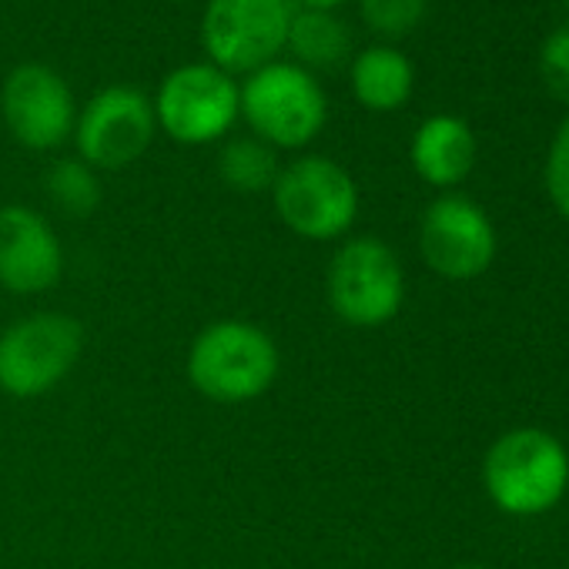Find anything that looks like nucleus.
<instances>
[{
    "instance_id": "nucleus-1",
    "label": "nucleus",
    "mask_w": 569,
    "mask_h": 569,
    "mask_svg": "<svg viewBox=\"0 0 569 569\" xmlns=\"http://www.w3.org/2000/svg\"><path fill=\"white\" fill-rule=\"evenodd\" d=\"M482 489L512 519L546 516L569 489V452L539 426L509 429L482 456Z\"/></svg>"
},
{
    "instance_id": "nucleus-2",
    "label": "nucleus",
    "mask_w": 569,
    "mask_h": 569,
    "mask_svg": "<svg viewBox=\"0 0 569 569\" xmlns=\"http://www.w3.org/2000/svg\"><path fill=\"white\" fill-rule=\"evenodd\" d=\"M281 369L274 339L244 319H218L204 326L188 349V382L218 406H244L261 399Z\"/></svg>"
},
{
    "instance_id": "nucleus-3",
    "label": "nucleus",
    "mask_w": 569,
    "mask_h": 569,
    "mask_svg": "<svg viewBox=\"0 0 569 569\" xmlns=\"http://www.w3.org/2000/svg\"><path fill=\"white\" fill-rule=\"evenodd\" d=\"M238 91L248 134L274 151H302L329 124V98L322 81L292 61H271L244 74Z\"/></svg>"
},
{
    "instance_id": "nucleus-4",
    "label": "nucleus",
    "mask_w": 569,
    "mask_h": 569,
    "mask_svg": "<svg viewBox=\"0 0 569 569\" xmlns=\"http://www.w3.org/2000/svg\"><path fill=\"white\" fill-rule=\"evenodd\" d=\"M326 299L352 329L389 326L406 306V271L392 244L376 234L346 238L326 271Z\"/></svg>"
},
{
    "instance_id": "nucleus-5",
    "label": "nucleus",
    "mask_w": 569,
    "mask_h": 569,
    "mask_svg": "<svg viewBox=\"0 0 569 569\" xmlns=\"http://www.w3.org/2000/svg\"><path fill=\"white\" fill-rule=\"evenodd\" d=\"M278 221L306 241H339L359 218L356 178L326 154H299L271 184Z\"/></svg>"
},
{
    "instance_id": "nucleus-6",
    "label": "nucleus",
    "mask_w": 569,
    "mask_h": 569,
    "mask_svg": "<svg viewBox=\"0 0 569 569\" xmlns=\"http://www.w3.org/2000/svg\"><path fill=\"white\" fill-rule=\"evenodd\" d=\"M151 104L158 131L188 148L214 144L241 121L238 78L224 74L211 61H191L168 71Z\"/></svg>"
},
{
    "instance_id": "nucleus-7",
    "label": "nucleus",
    "mask_w": 569,
    "mask_h": 569,
    "mask_svg": "<svg viewBox=\"0 0 569 569\" xmlns=\"http://www.w3.org/2000/svg\"><path fill=\"white\" fill-rule=\"evenodd\" d=\"M84 352V326L68 312H34L0 332V392L38 399L58 389Z\"/></svg>"
},
{
    "instance_id": "nucleus-8",
    "label": "nucleus",
    "mask_w": 569,
    "mask_h": 569,
    "mask_svg": "<svg viewBox=\"0 0 569 569\" xmlns=\"http://www.w3.org/2000/svg\"><path fill=\"white\" fill-rule=\"evenodd\" d=\"M292 14V0H208L201 14L204 61L231 78L278 61Z\"/></svg>"
},
{
    "instance_id": "nucleus-9",
    "label": "nucleus",
    "mask_w": 569,
    "mask_h": 569,
    "mask_svg": "<svg viewBox=\"0 0 569 569\" xmlns=\"http://www.w3.org/2000/svg\"><path fill=\"white\" fill-rule=\"evenodd\" d=\"M158 134L154 104L134 84L101 88L74 121V148L94 171H121L144 158Z\"/></svg>"
},
{
    "instance_id": "nucleus-10",
    "label": "nucleus",
    "mask_w": 569,
    "mask_h": 569,
    "mask_svg": "<svg viewBox=\"0 0 569 569\" xmlns=\"http://www.w3.org/2000/svg\"><path fill=\"white\" fill-rule=\"evenodd\" d=\"M419 254L426 268L446 281H476L492 268L499 234L472 198L446 191L422 211Z\"/></svg>"
},
{
    "instance_id": "nucleus-11",
    "label": "nucleus",
    "mask_w": 569,
    "mask_h": 569,
    "mask_svg": "<svg viewBox=\"0 0 569 569\" xmlns=\"http://www.w3.org/2000/svg\"><path fill=\"white\" fill-rule=\"evenodd\" d=\"M0 114L28 151H54L74 134L78 104L71 84L41 61L18 64L0 88Z\"/></svg>"
},
{
    "instance_id": "nucleus-12",
    "label": "nucleus",
    "mask_w": 569,
    "mask_h": 569,
    "mask_svg": "<svg viewBox=\"0 0 569 569\" xmlns=\"http://www.w3.org/2000/svg\"><path fill=\"white\" fill-rule=\"evenodd\" d=\"M64 274V248L54 224L28 208H0V284L14 296H41Z\"/></svg>"
},
{
    "instance_id": "nucleus-13",
    "label": "nucleus",
    "mask_w": 569,
    "mask_h": 569,
    "mask_svg": "<svg viewBox=\"0 0 569 569\" xmlns=\"http://www.w3.org/2000/svg\"><path fill=\"white\" fill-rule=\"evenodd\" d=\"M409 161L426 184L449 191L476 168V134L456 114H432L416 128Z\"/></svg>"
},
{
    "instance_id": "nucleus-14",
    "label": "nucleus",
    "mask_w": 569,
    "mask_h": 569,
    "mask_svg": "<svg viewBox=\"0 0 569 569\" xmlns=\"http://www.w3.org/2000/svg\"><path fill=\"white\" fill-rule=\"evenodd\" d=\"M349 84L366 111L389 114L409 104L416 88V68L399 48L372 44L349 61Z\"/></svg>"
},
{
    "instance_id": "nucleus-15",
    "label": "nucleus",
    "mask_w": 569,
    "mask_h": 569,
    "mask_svg": "<svg viewBox=\"0 0 569 569\" xmlns=\"http://www.w3.org/2000/svg\"><path fill=\"white\" fill-rule=\"evenodd\" d=\"M284 51L292 54V64L319 78L322 71H336L346 61H352V31L336 11L296 8Z\"/></svg>"
},
{
    "instance_id": "nucleus-16",
    "label": "nucleus",
    "mask_w": 569,
    "mask_h": 569,
    "mask_svg": "<svg viewBox=\"0 0 569 569\" xmlns=\"http://www.w3.org/2000/svg\"><path fill=\"white\" fill-rule=\"evenodd\" d=\"M281 171L278 151L258 141L254 134L228 138L218 151V178L238 194H261L271 191Z\"/></svg>"
},
{
    "instance_id": "nucleus-17",
    "label": "nucleus",
    "mask_w": 569,
    "mask_h": 569,
    "mask_svg": "<svg viewBox=\"0 0 569 569\" xmlns=\"http://www.w3.org/2000/svg\"><path fill=\"white\" fill-rule=\"evenodd\" d=\"M44 184L51 201L71 218H88L101 204V178L81 158H61L58 164H51Z\"/></svg>"
},
{
    "instance_id": "nucleus-18",
    "label": "nucleus",
    "mask_w": 569,
    "mask_h": 569,
    "mask_svg": "<svg viewBox=\"0 0 569 569\" xmlns=\"http://www.w3.org/2000/svg\"><path fill=\"white\" fill-rule=\"evenodd\" d=\"M429 0H359V14L366 28L379 38H406L426 18Z\"/></svg>"
},
{
    "instance_id": "nucleus-19",
    "label": "nucleus",
    "mask_w": 569,
    "mask_h": 569,
    "mask_svg": "<svg viewBox=\"0 0 569 569\" xmlns=\"http://www.w3.org/2000/svg\"><path fill=\"white\" fill-rule=\"evenodd\" d=\"M546 194L559 218L569 221V118L559 124L546 154Z\"/></svg>"
},
{
    "instance_id": "nucleus-20",
    "label": "nucleus",
    "mask_w": 569,
    "mask_h": 569,
    "mask_svg": "<svg viewBox=\"0 0 569 569\" xmlns=\"http://www.w3.org/2000/svg\"><path fill=\"white\" fill-rule=\"evenodd\" d=\"M539 71L546 88L569 104V28L556 31L546 38L542 54H539Z\"/></svg>"
},
{
    "instance_id": "nucleus-21",
    "label": "nucleus",
    "mask_w": 569,
    "mask_h": 569,
    "mask_svg": "<svg viewBox=\"0 0 569 569\" xmlns=\"http://www.w3.org/2000/svg\"><path fill=\"white\" fill-rule=\"evenodd\" d=\"M296 8H309V11H339L346 0H292Z\"/></svg>"
},
{
    "instance_id": "nucleus-22",
    "label": "nucleus",
    "mask_w": 569,
    "mask_h": 569,
    "mask_svg": "<svg viewBox=\"0 0 569 569\" xmlns=\"http://www.w3.org/2000/svg\"><path fill=\"white\" fill-rule=\"evenodd\" d=\"M452 569H489V566H482V562H459V566H452Z\"/></svg>"
},
{
    "instance_id": "nucleus-23",
    "label": "nucleus",
    "mask_w": 569,
    "mask_h": 569,
    "mask_svg": "<svg viewBox=\"0 0 569 569\" xmlns=\"http://www.w3.org/2000/svg\"><path fill=\"white\" fill-rule=\"evenodd\" d=\"M174 4H178V0H174Z\"/></svg>"
}]
</instances>
